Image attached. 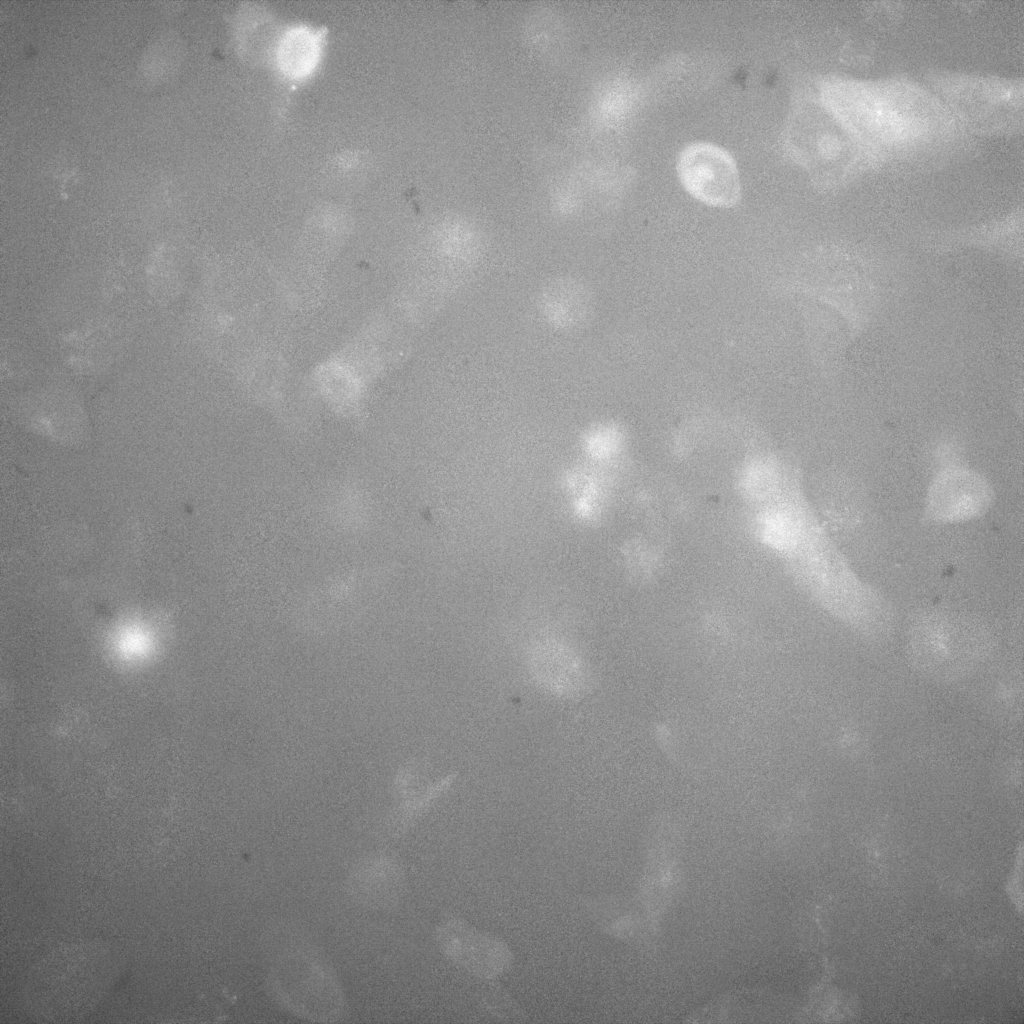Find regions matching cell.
Instances as JSON below:
<instances>
[{"instance_id":"obj_3","label":"cell","mask_w":1024,"mask_h":1024,"mask_svg":"<svg viewBox=\"0 0 1024 1024\" xmlns=\"http://www.w3.org/2000/svg\"><path fill=\"white\" fill-rule=\"evenodd\" d=\"M798 103L795 148L799 162L821 189L838 190L877 171L860 141L811 82Z\"/></svg>"},{"instance_id":"obj_4","label":"cell","mask_w":1024,"mask_h":1024,"mask_svg":"<svg viewBox=\"0 0 1024 1024\" xmlns=\"http://www.w3.org/2000/svg\"><path fill=\"white\" fill-rule=\"evenodd\" d=\"M991 631L973 617L945 609H926L911 620L908 658L922 675L950 682L968 675L993 650Z\"/></svg>"},{"instance_id":"obj_5","label":"cell","mask_w":1024,"mask_h":1024,"mask_svg":"<svg viewBox=\"0 0 1024 1024\" xmlns=\"http://www.w3.org/2000/svg\"><path fill=\"white\" fill-rule=\"evenodd\" d=\"M995 499L990 480L968 463L932 472L925 498V519L935 525H959L982 518Z\"/></svg>"},{"instance_id":"obj_10","label":"cell","mask_w":1024,"mask_h":1024,"mask_svg":"<svg viewBox=\"0 0 1024 1024\" xmlns=\"http://www.w3.org/2000/svg\"><path fill=\"white\" fill-rule=\"evenodd\" d=\"M927 462L931 472L968 463L965 445L955 437H941L930 444Z\"/></svg>"},{"instance_id":"obj_7","label":"cell","mask_w":1024,"mask_h":1024,"mask_svg":"<svg viewBox=\"0 0 1024 1024\" xmlns=\"http://www.w3.org/2000/svg\"><path fill=\"white\" fill-rule=\"evenodd\" d=\"M436 937L444 955L477 978L494 980L512 965V951L503 940L462 919L453 917L442 921Z\"/></svg>"},{"instance_id":"obj_1","label":"cell","mask_w":1024,"mask_h":1024,"mask_svg":"<svg viewBox=\"0 0 1024 1024\" xmlns=\"http://www.w3.org/2000/svg\"><path fill=\"white\" fill-rule=\"evenodd\" d=\"M812 82L878 170L937 168L978 151L979 139L962 128L921 78L836 71Z\"/></svg>"},{"instance_id":"obj_6","label":"cell","mask_w":1024,"mask_h":1024,"mask_svg":"<svg viewBox=\"0 0 1024 1024\" xmlns=\"http://www.w3.org/2000/svg\"><path fill=\"white\" fill-rule=\"evenodd\" d=\"M677 171L685 189L714 206H731L740 196V177L733 157L708 142L687 145L679 155Z\"/></svg>"},{"instance_id":"obj_8","label":"cell","mask_w":1024,"mask_h":1024,"mask_svg":"<svg viewBox=\"0 0 1024 1024\" xmlns=\"http://www.w3.org/2000/svg\"><path fill=\"white\" fill-rule=\"evenodd\" d=\"M320 51V34L306 26H298L279 36L273 52L281 72L290 78L300 79L315 68Z\"/></svg>"},{"instance_id":"obj_9","label":"cell","mask_w":1024,"mask_h":1024,"mask_svg":"<svg viewBox=\"0 0 1024 1024\" xmlns=\"http://www.w3.org/2000/svg\"><path fill=\"white\" fill-rule=\"evenodd\" d=\"M274 24L272 17L264 10L248 9L243 32L249 58H262L270 50L274 51L279 38L275 34Z\"/></svg>"},{"instance_id":"obj_2","label":"cell","mask_w":1024,"mask_h":1024,"mask_svg":"<svg viewBox=\"0 0 1024 1024\" xmlns=\"http://www.w3.org/2000/svg\"><path fill=\"white\" fill-rule=\"evenodd\" d=\"M920 78L973 137H1015L1024 127L1022 76L928 66Z\"/></svg>"}]
</instances>
